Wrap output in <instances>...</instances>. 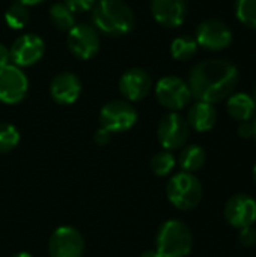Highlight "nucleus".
Masks as SVG:
<instances>
[{
    "mask_svg": "<svg viewBox=\"0 0 256 257\" xmlns=\"http://www.w3.org/2000/svg\"><path fill=\"white\" fill-rule=\"evenodd\" d=\"M238 78L240 74L234 63L223 59H208L192 69L189 87L196 101L216 104L232 95Z\"/></svg>",
    "mask_w": 256,
    "mask_h": 257,
    "instance_id": "1",
    "label": "nucleus"
},
{
    "mask_svg": "<svg viewBox=\"0 0 256 257\" xmlns=\"http://www.w3.org/2000/svg\"><path fill=\"white\" fill-rule=\"evenodd\" d=\"M92 11L94 27L110 36H124L134 27L131 8L122 0H97Z\"/></svg>",
    "mask_w": 256,
    "mask_h": 257,
    "instance_id": "2",
    "label": "nucleus"
},
{
    "mask_svg": "<svg viewBox=\"0 0 256 257\" xmlns=\"http://www.w3.org/2000/svg\"><path fill=\"white\" fill-rule=\"evenodd\" d=\"M155 247L163 257H187L193 248L192 230L180 220H167L157 232Z\"/></svg>",
    "mask_w": 256,
    "mask_h": 257,
    "instance_id": "3",
    "label": "nucleus"
},
{
    "mask_svg": "<svg viewBox=\"0 0 256 257\" xmlns=\"http://www.w3.org/2000/svg\"><path fill=\"white\" fill-rule=\"evenodd\" d=\"M202 194V184L193 173H177L166 185V196L169 202L181 211L195 209L201 203Z\"/></svg>",
    "mask_w": 256,
    "mask_h": 257,
    "instance_id": "4",
    "label": "nucleus"
},
{
    "mask_svg": "<svg viewBox=\"0 0 256 257\" xmlns=\"http://www.w3.org/2000/svg\"><path fill=\"white\" fill-rule=\"evenodd\" d=\"M137 122V111L131 102L115 99L104 104L100 111L101 128L113 133H125L131 130Z\"/></svg>",
    "mask_w": 256,
    "mask_h": 257,
    "instance_id": "5",
    "label": "nucleus"
},
{
    "mask_svg": "<svg viewBox=\"0 0 256 257\" xmlns=\"http://www.w3.org/2000/svg\"><path fill=\"white\" fill-rule=\"evenodd\" d=\"M155 96L158 102L172 111L183 110L189 105L192 99V92L189 83L175 75H166L155 84Z\"/></svg>",
    "mask_w": 256,
    "mask_h": 257,
    "instance_id": "6",
    "label": "nucleus"
},
{
    "mask_svg": "<svg viewBox=\"0 0 256 257\" xmlns=\"http://www.w3.org/2000/svg\"><path fill=\"white\" fill-rule=\"evenodd\" d=\"M66 45L75 57H78L81 60H89L100 50L98 30L94 26L86 24V23L74 24L68 30Z\"/></svg>",
    "mask_w": 256,
    "mask_h": 257,
    "instance_id": "7",
    "label": "nucleus"
},
{
    "mask_svg": "<svg viewBox=\"0 0 256 257\" xmlns=\"http://www.w3.org/2000/svg\"><path fill=\"white\" fill-rule=\"evenodd\" d=\"M189 136H190V126L187 123V119L177 111L167 113L158 122L157 137L160 145L166 151L183 148L189 140Z\"/></svg>",
    "mask_w": 256,
    "mask_h": 257,
    "instance_id": "8",
    "label": "nucleus"
},
{
    "mask_svg": "<svg viewBox=\"0 0 256 257\" xmlns=\"http://www.w3.org/2000/svg\"><path fill=\"white\" fill-rule=\"evenodd\" d=\"M196 42L210 51H220L232 44V32L226 23L217 18L202 21L196 29Z\"/></svg>",
    "mask_w": 256,
    "mask_h": 257,
    "instance_id": "9",
    "label": "nucleus"
},
{
    "mask_svg": "<svg viewBox=\"0 0 256 257\" xmlns=\"http://www.w3.org/2000/svg\"><path fill=\"white\" fill-rule=\"evenodd\" d=\"M84 251V239L81 233L71 226L57 227L48 241L50 257H81Z\"/></svg>",
    "mask_w": 256,
    "mask_h": 257,
    "instance_id": "10",
    "label": "nucleus"
},
{
    "mask_svg": "<svg viewBox=\"0 0 256 257\" xmlns=\"http://www.w3.org/2000/svg\"><path fill=\"white\" fill-rule=\"evenodd\" d=\"M45 53V44L41 36L35 33L20 35L9 48L11 62L18 66H32L42 59Z\"/></svg>",
    "mask_w": 256,
    "mask_h": 257,
    "instance_id": "11",
    "label": "nucleus"
},
{
    "mask_svg": "<svg viewBox=\"0 0 256 257\" xmlns=\"http://www.w3.org/2000/svg\"><path fill=\"white\" fill-rule=\"evenodd\" d=\"M29 89V80L21 68L6 65L0 68V101L5 104H17L23 101Z\"/></svg>",
    "mask_w": 256,
    "mask_h": 257,
    "instance_id": "12",
    "label": "nucleus"
},
{
    "mask_svg": "<svg viewBox=\"0 0 256 257\" xmlns=\"http://www.w3.org/2000/svg\"><path fill=\"white\" fill-rule=\"evenodd\" d=\"M223 214L226 221L235 229L253 226L256 221V200L249 194H235L225 203Z\"/></svg>",
    "mask_w": 256,
    "mask_h": 257,
    "instance_id": "13",
    "label": "nucleus"
},
{
    "mask_svg": "<svg viewBox=\"0 0 256 257\" xmlns=\"http://www.w3.org/2000/svg\"><path fill=\"white\" fill-rule=\"evenodd\" d=\"M152 89L151 75L142 68H131L125 71L119 80V92L128 102L142 101Z\"/></svg>",
    "mask_w": 256,
    "mask_h": 257,
    "instance_id": "14",
    "label": "nucleus"
},
{
    "mask_svg": "<svg viewBox=\"0 0 256 257\" xmlns=\"http://www.w3.org/2000/svg\"><path fill=\"white\" fill-rule=\"evenodd\" d=\"M151 14L154 20L167 29L180 27L187 18L186 0H151Z\"/></svg>",
    "mask_w": 256,
    "mask_h": 257,
    "instance_id": "15",
    "label": "nucleus"
},
{
    "mask_svg": "<svg viewBox=\"0 0 256 257\" xmlns=\"http://www.w3.org/2000/svg\"><path fill=\"white\" fill-rule=\"evenodd\" d=\"M81 93V81L72 72L57 74L50 84L51 98L62 105L74 104Z\"/></svg>",
    "mask_w": 256,
    "mask_h": 257,
    "instance_id": "16",
    "label": "nucleus"
},
{
    "mask_svg": "<svg viewBox=\"0 0 256 257\" xmlns=\"http://www.w3.org/2000/svg\"><path fill=\"white\" fill-rule=\"evenodd\" d=\"M187 123L198 133H207L217 123V110L213 104L196 101L189 110Z\"/></svg>",
    "mask_w": 256,
    "mask_h": 257,
    "instance_id": "17",
    "label": "nucleus"
},
{
    "mask_svg": "<svg viewBox=\"0 0 256 257\" xmlns=\"http://www.w3.org/2000/svg\"><path fill=\"white\" fill-rule=\"evenodd\" d=\"M226 110L229 113V116L237 120V122H247L250 120L256 113V104L255 99L244 93V92H240V93H232L229 98H228V102H226Z\"/></svg>",
    "mask_w": 256,
    "mask_h": 257,
    "instance_id": "18",
    "label": "nucleus"
},
{
    "mask_svg": "<svg viewBox=\"0 0 256 257\" xmlns=\"http://www.w3.org/2000/svg\"><path fill=\"white\" fill-rule=\"evenodd\" d=\"M207 154L199 145H189L180 154V166L183 172L195 173L205 164Z\"/></svg>",
    "mask_w": 256,
    "mask_h": 257,
    "instance_id": "19",
    "label": "nucleus"
},
{
    "mask_svg": "<svg viewBox=\"0 0 256 257\" xmlns=\"http://www.w3.org/2000/svg\"><path fill=\"white\" fill-rule=\"evenodd\" d=\"M198 42L192 36H178L170 44V54L175 60H190L198 53Z\"/></svg>",
    "mask_w": 256,
    "mask_h": 257,
    "instance_id": "20",
    "label": "nucleus"
},
{
    "mask_svg": "<svg viewBox=\"0 0 256 257\" xmlns=\"http://www.w3.org/2000/svg\"><path fill=\"white\" fill-rule=\"evenodd\" d=\"M48 17H50L53 27H56L57 30L68 32L75 24V14H72L65 6V3H60V2L51 5V8L48 11Z\"/></svg>",
    "mask_w": 256,
    "mask_h": 257,
    "instance_id": "21",
    "label": "nucleus"
},
{
    "mask_svg": "<svg viewBox=\"0 0 256 257\" xmlns=\"http://www.w3.org/2000/svg\"><path fill=\"white\" fill-rule=\"evenodd\" d=\"M30 20V12L27 9V6L20 5V3H14L12 6L8 8V11L5 12V21L11 29L20 30L23 27H26V24Z\"/></svg>",
    "mask_w": 256,
    "mask_h": 257,
    "instance_id": "22",
    "label": "nucleus"
},
{
    "mask_svg": "<svg viewBox=\"0 0 256 257\" xmlns=\"http://www.w3.org/2000/svg\"><path fill=\"white\" fill-rule=\"evenodd\" d=\"M175 157L170 154V151H161L157 152L151 158V170L155 176H167L175 169Z\"/></svg>",
    "mask_w": 256,
    "mask_h": 257,
    "instance_id": "23",
    "label": "nucleus"
},
{
    "mask_svg": "<svg viewBox=\"0 0 256 257\" xmlns=\"http://www.w3.org/2000/svg\"><path fill=\"white\" fill-rule=\"evenodd\" d=\"M235 15L243 26L256 30V0H237Z\"/></svg>",
    "mask_w": 256,
    "mask_h": 257,
    "instance_id": "24",
    "label": "nucleus"
},
{
    "mask_svg": "<svg viewBox=\"0 0 256 257\" xmlns=\"http://www.w3.org/2000/svg\"><path fill=\"white\" fill-rule=\"evenodd\" d=\"M18 142H20L18 130L8 122H0V154H8L14 151Z\"/></svg>",
    "mask_w": 256,
    "mask_h": 257,
    "instance_id": "25",
    "label": "nucleus"
},
{
    "mask_svg": "<svg viewBox=\"0 0 256 257\" xmlns=\"http://www.w3.org/2000/svg\"><path fill=\"white\" fill-rule=\"evenodd\" d=\"M63 3L72 14H83L86 11H91L97 0H63Z\"/></svg>",
    "mask_w": 256,
    "mask_h": 257,
    "instance_id": "26",
    "label": "nucleus"
},
{
    "mask_svg": "<svg viewBox=\"0 0 256 257\" xmlns=\"http://www.w3.org/2000/svg\"><path fill=\"white\" fill-rule=\"evenodd\" d=\"M238 242L243 245V247H255L256 245V229L253 226H249V227H243L240 229V233H238Z\"/></svg>",
    "mask_w": 256,
    "mask_h": 257,
    "instance_id": "27",
    "label": "nucleus"
},
{
    "mask_svg": "<svg viewBox=\"0 0 256 257\" xmlns=\"http://www.w3.org/2000/svg\"><path fill=\"white\" fill-rule=\"evenodd\" d=\"M94 140H95V143H97V145H100V146H106V145H109V143H110V140H112V133H110V131H107V130H104V128H100V130H97V131H95V134H94Z\"/></svg>",
    "mask_w": 256,
    "mask_h": 257,
    "instance_id": "28",
    "label": "nucleus"
},
{
    "mask_svg": "<svg viewBox=\"0 0 256 257\" xmlns=\"http://www.w3.org/2000/svg\"><path fill=\"white\" fill-rule=\"evenodd\" d=\"M237 133L241 139H253V123L250 120L247 122H240L238 128H237Z\"/></svg>",
    "mask_w": 256,
    "mask_h": 257,
    "instance_id": "29",
    "label": "nucleus"
},
{
    "mask_svg": "<svg viewBox=\"0 0 256 257\" xmlns=\"http://www.w3.org/2000/svg\"><path fill=\"white\" fill-rule=\"evenodd\" d=\"M9 62H11L9 48H8L5 44H2V42H0V68H3V66L9 65Z\"/></svg>",
    "mask_w": 256,
    "mask_h": 257,
    "instance_id": "30",
    "label": "nucleus"
},
{
    "mask_svg": "<svg viewBox=\"0 0 256 257\" xmlns=\"http://www.w3.org/2000/svg\"><path fill=\"white\" fill-rule=\"evenodd\" d=\"M44 0H15V3H20V5H24V6H33V5H38V3H42Z\"/></svg>",
    "mask_w": 256,
    "mask_h": 257,
    "instance_id": "31",
    "label": "nucleus"
},
{
    "mask_svg": "<svg viewBox=\"0 0 256 257\" xmlns=\"http://www.w3.org/2000/svg\"><path fill=\"white\" fill-rule=\"evenodd\" d=\"M139 257H163L157 250H148V251H143Z\"/></svg>",
    "mask_w": 256,
    "mask_h": 257,
    "instance_id": "32",
    "label": "nucleus"
},
{
    "mask_svg": "<svg viewBox=\"0 0 256 257\" xmlns=\"http://www.w3.org/2000/svg\"><path fill=\"white\" fill-rule=\"evenodd\" d=\"M12 257H32L30 253H26V251H20V253H15Z\"/></svg>",
    "mask_w": 256,
    "mask_h": 257,
    "instance_id": "33",
    "label": "nucleus"
},
{
    "mask_svg": "<svg viewBox=\"0 0 256 257\" xmlns=\"http://www.w3.org/2000/svg\"><path fill=\"white\" fill-rule=\"evenodd\" d=\"M252 123H253V139L256 140V117H255V120H253Z\"/></svg>",
    "mask_w": 256,
    "mask_h": 257,
    "instance_id": "34",
    "label": "nucleus"
},
{
    "mask_svg": "<svg viewBox=\"0 0 256 257\" xmlns=\"http://www.w3.org/2000/svg\"><path fill=\"white\" fill-rule=\"evenodd\" d=\"M253 181H255V184H256V164H255V167H253Z\"/></svg>",
    "mask_w": 256,
    "mask_h": 257,
    "instance_id": "35",
    "label": "nucleus"
},
{
    "mask_svg": "<svg viewBox=\"0 0 256 257\" xmlns=\"http://www.w3.org/2000/svg\"><path fill=\"white\" fill-rule=\"evenodd\" d=\"M253 99H255V104H256V86H255V92H253Z\"/></svg>",
    "mask_w": 256,
    "mask_h": 257,
    "instance_id": "36",
    "label": "nucleus"
}]
</instances>
